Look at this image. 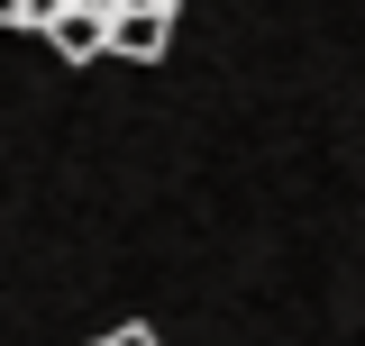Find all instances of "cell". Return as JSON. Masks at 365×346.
Segmentation results:
<instances>
[{
    "mask_svg": "<svg viewBox=\"0 0 365 346\" xmlns=\"http://www.w3.org/2000/svg\"><path fill=\"white\" fill-rule=\"evenodd\" d=\"M174 37V9L165 0H128V9H110V55H128V64H155Z\"/></svg>",
    "mask_w": 365,
    "mask_h": 346,
    "instance_id": "1",
    "label": "cell"
},
{
    "mask_svg": "<svg viewBox=\"0 0 365 346\" xmlns=\"http://www.w3.org/2000/svg\"><path fill=\"white\" fill-rule=\"evenodd\" d=\"M46 37H55V55H110V9H64V19H46Z\"/></svg>",
    "mask_w": 365,
    "mask_h": 346,
    "instance_id": "2",
    "label": "cell"
},
{
    "mask_svg": "<svg viewBox=\"0 0 365 346\" xmlns=\"http://www.w3.org/2000/svg\"><path fill=\"white\" fill-rule=\"evenodd\" d=\"M0 28H28V0H0Z\"/></svg>",
    "mask_w": 365,
    "mask_h": 346,
    "instance_id": "3",
    "label": "cell"
}]
</instances>
